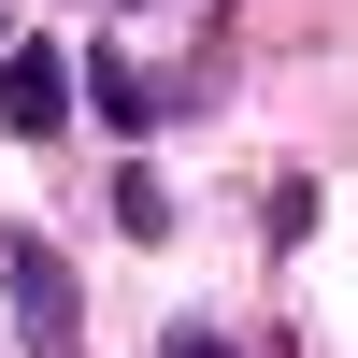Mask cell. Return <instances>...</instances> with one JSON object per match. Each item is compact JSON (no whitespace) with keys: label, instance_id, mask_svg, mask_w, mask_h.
Masks as SVG:
<instances>
[{"label":"cell","instance_id":"1","mask_svg":"<svg viewBox=\"0 0 358 358\" xmlns=\"http://www.w3.org/2000/svg\"><path fill=\"white\" fill-rule=\"evenodd\" d=\"M72 101H86V86H72V57H57V43H0V129L57 143V129H72Z\"/></svg>","mask_w":358,"mask_h":358},{"label":"cell","instance_id":"2","mask_svg":"<svg viewBox=\"0 0 358 358\" xmlns=\"http://www.w3.org/2000/svg\"><path fill=\"white\" fill-rule=\"evenodd\" d=\"M215 72H143V57H101L86 72V101H101V129H158V115H187Z\"/></svg>","mask_w":358,"mask_h":358},{"label":"cell","instance_id":"3","mask_svg":"<svg viewBox=\"0 0 358 358\" xmlns=\"http://www.w3.org/2000/svg\"><path fill=\"white\" fill-rule=\"evenodd\" d=\"M115 229H143V244L172 229V187H158V172H115Z\"/></svg>","mask_w":358,"mask_h":358},{"label":"cell","instance_id":"4","mask_svg":"<svg viewBox=\"0 0 358 358\" xmlns=\"http://www.w3.org/2000/svg\"><path fill=\"white\" fill-rule=\"evenodd\" d=\"M158 358H244V344H229V330H172Z\"/></svg>","mask_w":358,"mask_h":358},{"label":"cell","instance_id":"5","mask_svg":"<svg viewBox=\"0 0 358 358\" xmlns=\"http://www.w3.org/2000/svg\"><path fill=\"white\" fill-rule=\"evenodd\" d=\"M0 43H15V29H0Z\"/></svg>","mask_w":358,"mask_h":358}]
</instances>
